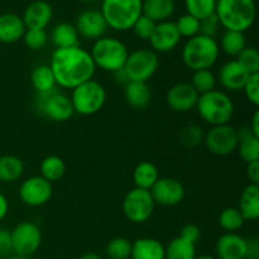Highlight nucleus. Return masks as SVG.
Returning a JSON list of instances; mask_svg holds the SVG:
<instances>
[{
	"label": "nucleus",
	"mask_w": 259,
	"mask_h": 259,
	"mask_svg": "<svg viewBox=\"0 0 259 259\" xmlns=\"http://www.w3.org/2000/svg\"><path fill=\"white\" fill-rule=\"evenodd\" d=\"M50 67L55 75L56 85L68 90L93 80L96 70L90 52L80 46L56 48L51 57Z\"/></svg>",
	"instance_id": "nucleus-1"
},
{
	"label": "nucleus",
	"mask_w": 259,
	"mask_h": 259,
	"mask_svg": "<svg viewBox=\"0 0 259 259\" xmlns=\"http://www.w3.org/2000/svg\"><path fill=\"white\" fill-rule=\"evenodd\" d=\"M22 39L29 50L39 51L47 45L48 35L45 29H27Z\"/></svg>",
	"instance_id": "nucleus-41"
},
{
	"label": "nucleus",
	"mask_w": 259,
	"mask_h": 259,
	"mask_svg": "<svg viewBox=\"0 0 259 259\" xmlns=\"http://www.w3.org/2000/svg\"><path fill=\"white\" fill-rule=\"evenodd\" d=\"M195 109L205 123L217 126L229 124L234 115L235 106L227 93L214 89L199 96Z\"/></svg>",
	"instance_id": "nucleus-4"
},
{
	"label": "nucleus",
	"mask_w": 259,
	"mask_h": 259,
	"mask_svg": "<svg viewBox=\"0 0 259 259\" xmlns=\"http://www.w3.org/2000/svg\"><path fill=\"white\" fill-rule=\"evenodd\" d=\"M156 24L157 23H154L153 20L149 19V18L146 17V15L142 14L141 17L138 18V20L134 23L132 29H133L134 34H136L138 38H141V39L143 40H149L151 35L153 34V30L154 28H156Z\"/></svg>",
	"instance_id": "nucleus-42"
},
{
	"label": "nucleus",
	"mask_w": 259,
	"mask_h": 259,
	"mask_svg": "<svg viewBox=\"0 0 259 259\" xmlns=\"http://www.w3.org/2000/svg\"><path fill=\"white\" fill-rule=\"evenodd\" d=\"M158 179V168L152 162H141V163L137 164L133 171V182L137 189L148 190L149 191Z\"/></svg>",
	"instance_id": "nucleus-28"
},
{
	"label": "nucleus",
	"mask_w": 259,
	"mask_h": 259,
	"mask_svg": "<svg viewBox=\"0 0 259 259\" xmlns=\"http://www.w3.org/2000/svg\"><path fill=\"white\" fill-rule=\"evenodd\" d=\"M66 163L61 157L48 156L40 163V176L48 182H57L65 176Z\"/></svg>",
	"instance_id": "nucleus-33"
},
{
	"label": "nucleus",
	"mask_w": 259,
	"mask_h": 259,
	"mask_svg": "<svg viewBox=\"0 0 259 259\" xmlns=\"http://www.w3.org/2000/svg\"><path fill=\"white\" fill-rule=\"evenodd\" d=\"M8 259H29V258H28V257H22V255L14 254V255H12V257H9Z\"/></svg>",
	"instance_id": "nucleus-53"
},
{
	"label": "nucleus",
	"mask_w": 259,
	"mask_h": 259,
	"mask_svg": "<svg viewBox=\"0 0 259 259\" xmlns=\"http://www.w3.org/2000/svg\"><path fill=\"white\" fill-rule=\"evenodd\" d=\"M219 20H218L217 15H211V17L206 18L204 20H200V33L199 34L206 35V37L215 38L218 29H219Z\"/></svg>",
	"instance_id": "nucleus-44"
},
{
	"label": "nucleus",
	"mask_w": 259,
	"mask_h": 259,
	"mask_svg": "<svg viewBox=\"0 0 259 259\" xmlns=\"http://www.w3.org/2000/svg\"><path fill=\"white\" fill-rule=\"evenodd\" d=\"M239 211L244 220H255L259 218V185L248 184L242 191L239 200Z\"/></svg>",
	"instance_id": "nucleus-26"
},
{
	"label": "nucleus",
	"mask_w": 259,
	"mask_h": 259,
	"mask_svg": "<svg viewBox=\"0 0 259 259\" xmlns=\"http://www.w3.org/2000/svg\"><path fill=\"white\" fill-rule=\"evenodd\" d=\"M237 61L250 73H259V52L254 47H245L238 55Z\"/></svg>",
	"instance_id": "nucleus-40"
},
{
	"label": "nucleus",
	"mask_w": 259,
	"mask_h": 259,
	"mask_svg": "<svg viewBox=\"0 0 259 259\" xmlns=\"http://www.w3.org/2000/svg\"><path fill=\"white\" fill-rule=\"evenodd\" d=\"M124 98L125 101L134 109L147 108L152 100V93L147 82H134L129 81L126 85H124Z\"/></svg>",
	"instance_id": "nucleus-25"
},
{
	"label": "nucleus",
	"mask_w": 259,
	"mask_h": 259,
	"mask_svg": "<svg viewBox=\"0 0 259 259\" xmlns=\"http://www.w3.org/2000/svg\"><path fill=\"white\" fill-rule=\"evenodd\" d=\"M25 28L22 17L14 13H5L0 15V42L12 45L18 42L24 35Z\"/></svg>",
	"instance_id": "nucleus-21"
},
{
	"label": "nucleus",
	"mask_w": 259,
	"mask_h": 259,
	"mask_svg": "<svg viewBox=\"0 0 259 259\" xmlns=\"http://www.w3.org/2000/svg\"><path fill=\"white\" fill-rule=\"evenodd\" d=\"M249 184L259 185V161L249 162L247 163V169H245Z\"/></svg>",
	"instance_id": "nucleus-47"
},
{
	"label": "nucleus",
	"mask_w": 259,
	"mask_h": 259,
	"mask_svg": "<svg viewBox=\"0 0 259 259\" xmlns=\"http://www.w3.org/2000/svg\"><path fill=\"white\" fill-rule=\"evenodd\" d=\"M78 259H103V258L94 252H86V253H83V254L81 255Z\"/></svg>",
	"instance_id": "nucleus-51"
},
{
	"label": "nucleus",
	"mask_w": 259,
	"mask_h": 259,
	"mask_svg": "<svg viewBox=\"0 0 259 259\" xmlns=\"http://www.w3.org/2000/svg\"><path fill=\"white\" fill-rule=\"evenodd\" d=\"M52 17V7L45 0H35L25 8L22 19L27 29H46Z\"/></svg>",
	"instance_id": "nucleus-20"
},
{
	"label": "nucleus",
	"mask_w": 259,
	"mask_h": 259,
	"mask_svg": "<svg viewBox=\"0 0 259 259\" xmlns=\"http://www.w3.org/2000/svg\"><path fill=\"white\" fill-rule=\"evenodd\" d=\"M149 191L154 202L162 206H176L185 199L184 185L172 177H159Z\"/></svg>",
	"instance_id": "nucleus-14"
},
{
	"label": "nucleus",
	"mask_w": 259,
	"mask_h": 259,
	"mask_svg": "<svg viewBox=\"0 0 259 259\" xmlns=\"http://www.w3.org/2000/svg\"><path fill=\"white\" fill-rule=\"evenodd\" d=\"M154 202L151 191L134 187L125 195L123 200V212L129 222L143 224L151 219L154 211Z\"/></svg>",
	"instance_id": "nucleus-10"
},
{
	"label": "nucleus",
	"mask_w": 259,
	"mask_h": 259,
	"mask_svg": "<svg viewBox=\"0 0 259 259\" xmlns=\"http://www.w3.org/2000/svg\"><path fill=\"white\" fill-rule=\"evenodd\" d=\"M176 24L177 30H179L181 38H190L195 37L200 33V20L196 19L195 17L190 14H184L177 19V22H175Z\"/></svg>",
	"instance_id": "nucleus-39"
},
{
	"label": "nucleus",
	"mask_w": 259,
	"mask_h": 259,
	"mask_svg": "<svg viewBox=\"0 0 259 259\" xmlns=\"http://www.w3.org/2000/svg\"><path fill=\"white\" fill-rule=\"evenodd\" d=\"M243 91L249 103H252L254 106L259 105V73H253L249 76L243 88Z\"/></svg>",
	"instance_id": "nucleus-43"
},
{
	"label": "nucleus",
	"mask_w": 259,
	"mask_h": 259,
	"mask_svg": "<svg viewBox=\"0 0 259 259\" xmlns=\"http://www.w3.org/2000/svg\"><path fill=\"white\" fill-rule=\"evenodd\" d=\"M8 210H9V202L7 197L0 192V222L8 215Z\"/></svg>",
	"instance_id": "nucleus-49"
},
{
	"label": "nucleus",
	"mask_w": 259,
	"mask_h": 259,
	"mask_svg": "<svg viewBox=\"0 0 259 259\" xmlns=\"http://www.w3.org/2000/svg\"><path fill=\"white\" fill-rule=\"evenodd\" d=\"M195 259H217V258L212 257V255H209V254H201V255H196Z\"/></svg>",
	"instance_id": "nucleus-52"
},
{
	"label": "nucleus",
	"mask_w": 259,
	"mask_h": 259,
	"mask_svg": "<svg viewBox=\"0 0 259 259\" xmlns=\"http://www.w3.org/2000/svg\"><path fill=\"white\" fill-rule=\"evenodd\" d=\"M219 43L215 38L197 34L186 40L182 48V61L192 72L210 70L219 58Z\"/></svg>",
	"instance_id": "nucleus-3"
},
{
	"label": "nucleus",
	"mask_w": 259,
	"mask_h": 259,
	"mask_svg": "<svg viewBox=\"0 0 259 259\" xmlns=\"http://www.w3.org/2000/svg\"><path fill=\"white\" fill-rule=\"evenodd\" d=\"M217 259H245L247 239L237 233H225L217 240Z\"/></svg>",
	"instance_id": "nucleus-18"
},
{
	"label": "nucleus",
	"mask_w": 259,
	"mask_h": 259,
	"mask_svg": "<svg viewBox=\"0 0 259 259\" xmlns=\"http://www.w3.org/2000/svg\"><path fill=\"white\" fill-rule=\"evenodd\" d=\"M218 222L222 229L227 233H235L237 230L242 229L245 220L238 207H227L220 212Z\"/></svg>",
	"instance_id": "nucleus-34"
},
{
	"label": "nucleus",
	"mask_w": 259,
	"mask_h": 259,
	"mask_svg": "<svg viewBox=\"0 0 259 259\" xmlns=\"http://www.w3.org/2000/svg\"><path fill=\"white\" fill-rule=\"evenodd\" d=\"M248 126H249V129L255 134V136L259 137V110L254 111L252 121H250V125H248Z\"/></svg>",
	"instance_id": "nucleus-50"
},
{
	"label": "nucleus",
	"mask_w": 259,
	"mask_h": 259,
	"mask_svg": "<svg viewBox=\"0 0 259 259\" xmlns=\"http://www.w3.org/2000/svg\"><path fill=\"white\" fill-rule=\"evenodd\" d=\"M215 15L225 30L244 33L255 22V0H217Z\"/></svg>",
	"instance_id": "nucleus-2"
},
{
	"label": "nucleus",
	"mask_w": 259,
	"mask_h": 259,
	"mask_svg": "<svg viewBox=\"0 0 259 259\" xmlns=\"http://www.w3.org/2000/svg\"><path fill=\"white\" fill-rule=\"evenodd\" d=\"M128 55V48L120 39L105 35L96 39L90 51L95 67L111 73L124 67Z\"/></svg>",
	"instance_id": "nucleus-6"
},
{
	"label": "nucleus",
	"mask_w": 259,
	"mask_h": 259,
	"mask_svg": "<svg viewBox=\"0 0 259 259\" xmlns=\"http://www.w3.org/2000/svg\"><path fill=\"white\" fill-rule=\"evenodd\" d=\"M199 96L191 83L179 82L167 91L166 101L176 113H187L196 108Z\"/></svg>",
	"instance_id": "nucleus-17"
},
{
	"label": "nucleus",
	"mask_w": 259,
	"mask_h": 259,
	"mask_svg": "<svg viewBox=\"0 0 259 259\" xmlns=\"http://www.w3.org/2000/svg\"><path fill=\"white\" fill-rule=\"evenodd\" d=\"M187 14L204 20L215 14L217 0H185Z\"/></svg>",
	"instance_id": "nucleus-35"
},
{
	"label": "nucleus",
	"mask_w": 259,
	"mask_h": 259,
	"mask_svg": "<svg viewBox=\"0 0 259 259\" xmlns=\"http://www.w3.org/2000/svg\"><path fill=\"white\" fill-rule=\"evenodd\" d=\"M196 257V244L176 237L164 247V259H195Z\"/></svg>",
	"instance_id": "nucleus-30"
},
{
	"label": "nucleus",
	"mask_w": 259,
	"mask_h": 259,
	"mask_svg": "<svg viewBox=\"0 0 259 259\" xmlns=\"http://www.w3.org/2000/svg\"><path fill=\"white\" fill-rule=\"evenodd\" d=\"M180 237L189 240V242L194 243V244H196V243L200 240V238H201V230H200V228L197 227V225L186 224L181 229V234H180Z\"/></svg>",
	"instance_id": "nucleus-45"
},
{
	"label": "nucleus",
	"mask_w": 259,
	"mask_h": 259,
	"mask_svg": "<svg viewBox=\"0 0 259 259\" xmlns=\"http://www.w3.org/2000/svg\"><path fill=\"white\" fill-rule=\"evenodd\" d=\"M238 148L239 156L245 163L259 161V137L255 136L249 126L238 129Z\"/></svg>",
	"instance_id": "nucleus-22"
},
{
	"label": "nucleus",
	"mask_w": 259,
	"mask_h": 259,
	"mask_svg": "<svg viewBox=\"0 0 259 259\" xmlns=\"http://www.w3.org/2000/svg\"><path fill=\"white\" fill-rule=\"evenodd\" d=\"M75 28L81 37L86 38V39L96 40L105 35L108 24H106L100 10L88 9L77 15Z\"/></svg>",
	"instance_id": "nucleus-15"
},
{
	"label": "nucleus",
	"mask_w": 259,
	"mask_h": 259,
	"mask_svg": "<svg viewBox=\"0 0 259 259\" xmlns=\"http://www.w3.org/2000/svg\"><path fill=\"white\" fill-rule=\"evenodd\" d=\"M247 47V39L243 32L225 30L220 38L219 48L230 57H238L240 52Z\"/></svg>",
	"instance_id": "nucleus-32"
},
{
	"label": "nucleus",
	"mask_w": 259,
	"mask_h": 259,
	"mask_svg": "<svg viewBox=\"0 0 259 259\" xmlns=\"http://www.w3.org/2000/svg\"><path fill=\"white\" fill-rule=\"evenodd\" d=\"M158 66V55L154 51L139 48L129 53L123 70L129 81L147 82L157 72Z\"/></svg>",
	"instance_id": "nucleus-9"
},
{
	"label": "nucleus",
	"mask_w": 259,
	"mask_h": 259,
	"mask_svg": "<svg viewBox=\"0 0 259 259\" xmlns=\"http://www.w3.org/2000/svg\"><path fill=\"white\" fill-rule=\"evenodd\" d=\"M249 76L250 73L237 60H232L220 67L219 82L225 90L239 91L243 90Z\"/></svg>",
	"instance_id": "nucleus-19"
},
{
	"label": "nucleus",
	"mask_w": 259,
	"mask_h": 259,
	"mask_svg": "<svg viewBox=\"0 0 259 259\" xmlns=\"http://www.w3.org/2000/svg\"><path fill=\"white\" fill-rule=\"evenodd\" d=\"M12 252V239L10 232L0 228V255H5Z\"/></svg>",
	"instance_id": "nucleus-46"
},
{
	"label": "nucleus",
	"mask_w": 259,
	"mask_h": 259,
	"mask_svg": "<svg viewBox=\"0 0 259 259\" xmlns=\"http://www.w3.org/2000/svg\"><path fill=\"white\" fill-rule=\"evenodd\" d=\"M204 131L197 124H189V125L184 126L180 132V141L184 146L189 147V148H195V147L204 143Z\"/></svg>",
	"instance_id": "nucleus-38"
},
{
	"label": "nucleus",
	"mask_w": 259,
	"mask_h": 259,
	"mask_svg": "<svg viewBox=\"0 0 259 259\" xmlns=\"http://www.w3.org/2000/svg\"><path fill=\"white\" fill-rule=\"evenodd\" d=\"M30 83L35 93H47L56 89V78L50 65H39L30 73Z\"/></svg>",
	"instance_id": "nucleus-31"
},
{
	"label": "nucleus",
	"mask_w": 259,
	"mask_h": 259,
	"mask_svg": "<svg viewBox=\"0 0 259 259\" xmlns=\"http://www.w3.org/2000/svg\"><path fill=\"white\" fill-rule=\"evenodd\" d=\"M52 184L42 176H32L22 182L19 187V199L24 205L39 207L47 204L52 197Z\"/></svg>",
	"instance_id": "nucleus-13"
},
{
	"label": "nucleus",
	"mask_w": 259,
	"mask_h": 259,
	"mask_svg": "<svg viewBox=\"0 0 259 259\" xmlns=\"http://www.w3.org/2000/svg\"><path fill=\"white\" fill-rule=\"evenodd\" d=\"M191 86L199 95L214 90L217 86V77L211 70H200L192 73Z\"/></svg>",
	"instance_id": "nucleus-36"
},
{
	"label": "nucleus",
	"mask_w": 259,
	"mask_h": 259,
	"mask_svg": "<svg viewBox=\"0 0 259 259\" xmlns=\"http://www.w3.org/2000/svg\"><path fill=\"white\" fill-rule=\"evenodd\" d=\"M106 255L109 259H129L132 253V243L126 238H114L106 245Z\"/></svg>",
	"instance_id": "nucleus-37"
},
{
	"label": "nucleus",
	"mask_w": 259,
	"mask_h": 259,
	"mask_svg": "<svg viewBox=\"0 0 259 259\" xmlns=\"http://www.w3.org/2000/svg\"><path fill=\"white\" fill-rule=\"evenodd\" d=\"M181 42V35L177 30L175 22L157 23L153 30V34L149 38L152 51L156 53H167L174 51Z\"/></svg>",
	"instance_id": "nucleus-16"
},
{
	"label": "nucleus",
	"mask_w": 259,
	"mask_h": 259,
	"mask_svg": "<svg viewBox=\"0 0 259 259\" xmlns=\"http://www.w3.org/2000/svg\"><path fill=\"white\" fill-rule=\"evenodd\" d=\"M238 129L230 124L211 126L204 137V143L207 151L219 157L234 153L238 148Z\"/></svg>",
	"instance_id": "nucleus-12"
},
{
	"label": "nucleus",
	"mask_w": 259,
	"mask_h": 259,
	"mask_svg": "<svg viewBox=\"0 0 259 259\" xmlns=\"http://www.w3.org/2000/svg\"><path fill=\"white\" fill-rule=\"evenodd\" d=\"M24 172V164L17 156L5 154L0 156V182L10 184L22 177Z\"/></svg>",
	"instance_id": "nucleus-29"
},
{
	"label": "nucleus",
	"mask_w": 259,
	"mask_h": 259,
	"mask_svg": "<svg viewBox=\"0 0 259 259\" xmlns=\"http://www.w3.org/2000/svg\"><path fill=\"white\" fill-rule=\"evenodd\" d=\"M51 40L56 48H70L78 46V33L71 23H58L51 32Z\"/></svg>",
	"instance_id": "nucleus-27"
},
{
	"label": "nucleus",
	"mask_w": 259,
	"mask_h": 259,
	"mask_svg": "<svg viewBox=\"0 0 259 259\" xmlns=\"http://www.w3.org/2000/svg\"><path fill=\"white\" fill-rule=\"evenodd\" d=\"M75 114L90 116L99 113L106 103V90L100 82L89 80L72 90L70 96Z\"/></svg>",
	"instance_id": "nucleus-7"
},
{
	"label": "nucleus",
	"mask_w": 259,
	"mask_h": 259,
	"mask_svg": "<svg viewBox=\"0 0 259 259\" xmlns=\"http://www.w3.org/2000/svg\"><path fill=\"white\" fill-rule=\"evenodd\" d=\"M132 259H164V245L154 238H139L132 243Z\"/></svg>",
	"instance_id": "nucleus-23"
},
{
	"label": "nucleus",
	"mask_w": 259,
	"mask_h": 259,
	"mask_svg": "<svg viewBox=\"0 0 259 259\" xmlns=\"http://www.w3.org/2000/svg\"><path fill=\"white\" fill-rule=\"evenodd\" d=\"M10 239L12 252H14V254L29 258L39 249L42 233L34 223L22 222L10 232Z\"/></svg>",
	"instance_id": "nucleus-11"
},
{
	"label": "nucleus",
	"mask_w": 259,
	"mask_h": 259,
	"mask_svg": "<svg viewBox=\"0 0 259 259\" xmlns=\"http://www.w3.org/2000/svg\"><path fill=\"white\" fill-rule=\"evenodd\" d=\"M82 2H85V3H91V2H94V0H82Z\"/></svg>",
	"instance_id": "nucleus-54"
},
{
	"label": "nucleus",
	"mask_w": 259,
	"mask_h": 259,
	"mask_svg": "<svg viewBox=\"0 0 259 259\" xmlns=\"http://www.w3.org/2000/svg\"><path fill=\"white\" fill-rule=\"evenodd\" d=\"M176 4L174 0H143L142 14L154 23L166 22L174 15Z\"/></svg>",
	"instance_id": "nucleus-24"
},
{
	"label": "nucleus",
	"mask_w": 259,
	"mask_h": 259,
	"mask_svg": "<svg viewBox=\"0 0 259 259\" xmlns=\"http://www.w3.org/2000/svg\"><path fill=\"white\" fill-rule=\"evenodd\" d=\"M34 106L38 113L57 123L70 120L75 114L70 96L57 90V88L47 93L35 94Z\"/></svg>",
	"instance_id": "nucleus-8"
},
{
	"label": "nucleus",
	"mask_w": 259,
	"mask_h": 259,
	"mask_svg": "<svg viewBox=\"0 0 259 259\" xmlns=\"http://www.w3.org/2000/svg\"><path fill=\"white\" fill-rule=\"evenodd\" d=\"M245 259H259V242L257 238H249V239H247Z\"/></svg>",
	"instance_id": "nucleus-48"
},
{
	"label": "nucleus",
	"mask_w": 259,
	"mask_h": 259,
	"mask_svg": "<svg viewBox=\"0 0 259 259\" xmlns=\"http://www.w3.org/2000/svg\"><path fill=\"white\" fill-rule=\"evenodd\" d=\"M142 4L143 0H103L100 12L108 28L125 32L142 15Z\"/></svg>",
	"instance_id": "nucleus-5"
}]
</instances>
